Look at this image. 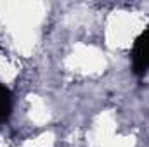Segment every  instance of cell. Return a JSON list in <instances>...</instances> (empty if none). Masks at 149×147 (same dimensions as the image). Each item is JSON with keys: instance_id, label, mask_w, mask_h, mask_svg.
<instances>
[{"instance_id": "6da1fadb", "label": "cell", "mask_w": 149, "mask_h": 147, "mask_svg": "<svg viewBox=\"0 0 149 147\" xmlns=\"http://www.w3.org/2000/svg\"><path fill=\"white\" fill-rule=\"evenodd\" d=\"M149 69V26L135 40L132 49V71L142 76Z\"/></svg>"}, {"instance_id": "7a4b0ae2", "label": "cell", "mask_w": 149, "mask_h": 147, "mask_svg": "<svg viewBox=\"0 0 149 147\" xmlns=\"http://www.w3.org/2000/svg\"><path fill=\"white\" fill-rule=\"evenodd\" d=\"M10 109H12V95L10 90L0 83V125L3 121H7V118L10 116Z\"/></svg>"}]
</instances>
